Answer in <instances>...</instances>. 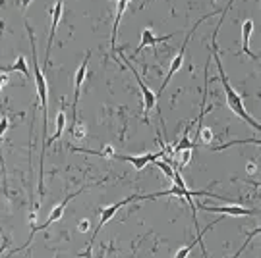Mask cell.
I'll use <instances>...</instances> for the list:
<instances>
[{"label": "cell", "mask_w": 261, "mask_h": 258, "mask_svg": "<svg viewBox=\"0 0 261 258\" xmlns=\"http://www.w3.org/2000/svg\"><path fill=\"white\" fill-rule=\"evenodd\" d=\"M246 170H248V174H255V172H257V166H255V162H250V164L246 166Z\"/></svg>", "instance_id": "23"}, {"label": "cell", "mask_w": 261, "mask_h": 258, "mask_svg": "<svg viewBox=\"0 0 261 258\" xmlns=\"http://www.w3.org/2000/svg\"><path fill=\"white\" fill-rule=\"evenodd\" d=\"M128 4L130 2H126V0H118V8H116V18H114V27H112V37H111V45H112V52L116 50V31H118V25H120V19L124 16V12L128 8Z\"/></svg>", "instance_id": "13"}, {"label": "cell", "mask_w": 261, "mask_h": 258, "mask_svg": "<svg viewBox=\"0 0 261 258\" xmlns=\"http://www.w3.org/2000/svg\"><path fill=\"white\" fill-rule=\"evenodd\" d=\"M197 208H199V210H205V212H219V214H223V216H236V218L255 214V210L246 208V206H240V204H228V206H207V204H197Z\"/></svg>", "instance_id": "6"}, {"label": "cell", "mask_w": 261, "mask_h": 258, "mask_svg": "<svg viewBox=\"0 0 261 258\" xmlns=\"http://www.w3.org/2000/svg\"><path fill=\"white\" fill-rule=\"evenodd\" d=\"M259 231H261V228H259V225H257V228H255V230H253L252 233H250V235H248V239H246V243H244L242 247H240V249H238V252H236V254H234V256H230V258H238V256H240V254H242V250L246 249V245H248V243H250V241L253 239V235H259Z\"/></svg>", "instance_id": "20"}, {"label": "cell", "mask_w": 261, "mask_h": 258, "mask_svg": "<svg viewBox=\"0 0 261 258\" xmlns=\"http://www.w3.org/2000/svg\"><path fill=\"white\" fill-rule=\"evenodd\" d=\"M213 58H215V64H217V70H219V77H221V83H223V89H224V92H226V104L232 108V112L238 116V118H242L246 123H250L253 129H257L259 131L261 129V125H259V121H255L246 112V108H244V102H242V96L238 94V92L234 91L232 89V85H230V81H228V77L224 75V68H223V64H221V58H219V52H217V43H213Z\"/></svg>", "instance_id": "1"}, {"label": "cell", "mask_w": 261, "mask_h": 258, "mask_svg": "<svg viewBox=\"0 0 261 258\" xmlns=\"http://www.w3.org/2000/svg\"><path fill=\"white\" fill-rule=\"evenodd\" d=\"M0 72H19L21 75H25L29 77V68H28V62H25V56H18V60H16V64L10 66V68H0Z\"/></svg>", "instance_id": "14"}, {"label": "cell", "mask_w": 261, "mask_h": 258, "mask_svg": "<svg viewBox=\"0 0 261 258\" xmlns=\"http://www.w3.org/2000/svg\"><path fill=\"white\" fill-rule=\"evenodd\" d=\"M87 230H89V220H82V221H80V225H77V231L85 233Z\"/></svg>", "instance_id": "22"}, {"label": "cell", "mask_w": 261, "mask_h": 258, "mask_svg": "<svg viewBox=\"0 0 261 258\" xmlns=\"http://www.w3.org/2000/svg\"><path fill=\"white\" fill-rule=\"evenodd\" d=\"M165 156V150H161V152H153V154H141V156H122V154H114V158H118V160H126V162H130L132 166L136 168V170H143V168L151 164V162H155L159 158Z\"/></svg>", "instance_id": "9"}, {"label": "cell", "mask_w": 261, "mask_h": 258, "mask_svg": "<svg viewBox=\"0 0 261 258\" xmlns=\"http://www.w3.org/2000/svg\"><path fill=\"white\" fill-rule=\"evenodd\" d=\"M170 37H174V35H165V37H155L153 35V31H151V27H147V29H143L141 31V43H140V46L134 50V58L140 54L143 48H147V46H157L159 43H165V41H168Z\"/></svg>", "instance_id": "11"}, {"label": "cell", "mask_w": 261, "mask_h": 258, "mask_svg": "<svg viewBox=\"0 0 261 258\" xmlns=\"http://www.w3.org/2000/svg\"><path fill=\"white\" fill-rule=\"evenodd\" d=\"M10 127V120L6 116H2L0 118V166L4 170V160H2V137H4V133H6V129Z\"/></svg>", "instance_id": "18"}, {"label": "cell", "mask_w": 261, "mask_h": 258, "mask_svg": "<svg viewBox=\"0 0 261 258\" xmlns=\"http://www.w3.org/2000/svg\"><path fill=\"white\" fill-rule=\"evenodd\" d=\"M6 83H8V75H6V74L0 75V89H2V87H4Z\"/></svg>", "instance_id": "24"}, {"label": "cell", "mask_w": 261, "mask_h": 258, "mask_svg": "<svg viewBox=\"0 0 261 258\" xmlns=\"http://www.w3.org/2000/svg\"><path fill=\"white\" fill-rule=\"evenodd\" d=\"M217 221H221V220H217ZM217 221H213V223H211V225H209L207 230L197 231L196 239L192 241V243H188L186 247H182V249L178 250L176 254H174V258H188V256H190V252H192V250L196 249V245H199V247H201V250H203V256L207 258V250H205V245H203V235H205L207 231H209V230H211V228H213V225H215V223H217Z\"/></svg>", "instance_id": "10"}, {"label": "cell", "mask_w": 261, "mask_h": 258, "mask_svg": "<svg viewBox=\"0 0 261 258\" xmlns=\"http://www.w3.org/2000/svg\"><path fill=\"white\" fill-rule=\"evenodd\" d=\"M197 141H201L203 145H211L213 143V139H215V135H213V131H211V127H201L199 131H197Z\"/></svg>", "instance_id": "16"}, {"label": "cell", "mask_w": 261, "mask_h": 258, "mask_svg": "<svg viewBox=\"0 0 261 258\" xmlns=\"http://www.w3.org/2000/svg\"><path fill=\"white\" fill-rule=\"evenodd\" d=\"M70 133H72V139H74V141H82V139L87 135V127H85L84 123H77V121H75L74 125H72V129H70Z\"/></svg>", "instance_id": "17"}, {"label": "cell", "mask_w": 261, "mask_h": 258, "mask_svg": "<svg viewBox=\"0 0 261 258\" xmlns=\"http://www.w3.org/2000/svg\"><path fill=\"white\" fill-rule=\"evenodd\" d=\"M6 245H8V241H6V237H2V245H0V256H2V252L6 250Z\"/></svg>", "instance_id": "25"}, {"label": "cell", "mask_w": 261, "mask_h": 258, "mask_svg": "<svg viewBox=\"0 0 261 258\" xmlns=\"http://www.w3.org/2000/svg\"><path fill=\"white\" fill-rule=\"evenodd\" d=\"M134 201H143V195H132V197H128V199H124V201H120V203L116 204H111V206H107V208H103V212H101V221H99V225H97V230L93 231V237H91V241H89V247H87V250H91V247H93L95 243V237L99 235V231L103 230V225H107L109 221L114 218V214L120 210L122 206H126V204L134 203Z\"/></svg>", "instance_id": "4"}, {"label": "cell", "mask_w": 261, "mask_h": 258, "mask_svg": "<svg viewBox=\"0 0 261 258\" xmlns=\"http://www.w3.org/2000/svg\"><path fill=\"white\" fill-rule=\"evenodd\" d=\"M89 58H91V52H87V56L84 58V62H82V66L77 68V72L74 75V114H75V108H77V102H80V94H82V85L85 83Z\"/></svg>", "instance_id": "8"}, {"label": "cell", "mask_w": 261, "mask_h": 258, "mask_svg": "<svg viewBox=\"0 0 261 258\" xmlns=\"http://www.w3.org/2000/svg\"><path fill=\"white\" fill-rule=\"evenodd\" d=\"M122 56V60L128 64V68H130V72L134 74V77H136V81H138V85H140V89H141V94H143V104H145V108H143V112H145V121H149V112L155 108V104H157V94L151 91L147 85L143 83V79L140 77V74H138V70L134 68V66L130 64V60L126 58L124 54H120Z\"/></svg>", "instance_id": "5"}, {"label": "cell", "mask_w": 261, "mask_h": 258, "mask_svg": "<svg viewBox=\"0 0 261 258\" xmlns=\"http://www.w3.org/2000/svg\"><path fill=\"white\" fill-rule=\"evenodd\" d=\"M190 125H188L186 129H184V135H182V139H180V141H178L176 145H174V147H172V150H174V152H182V150H188V148H194V145H196V143H192V141H190Z\"/></svg>", "instance_id": "15"}, {"label": "cell", "mask_w": 261, "mask_h": 258, "mask_svg": "<svg viewBox=\"0 0 261 258\" xmlns=\"http://www.w3.org/2000/svg\"><path fill=\"white\" fill-rule=\"evenodd\" d=\"M25 29L29 33V43H31V52H33V72H35V87H37V96L39 102H41V108H43V147L47 143V101H48V85L47 79H45V74L39 66V58H37V46H35V35H33V29L25 23ZM41 147V150H43Z\"/></svg>", "instance_id": "2"}, {"label": "cell", "mask_w": 261, "mask_h": 258, "mask_svg": "<svg viewBox=\"0 0 261 258\" xmlns=\"http://www.w3.org/2000/svg\"><path fill=\"white\" fill-rule=\"evenodd\" d=\"M62 10H64V0H56L55 10H53V23H50V35H48V43H47V56H45V64H48V58H50L53 41H55L58 23H60V19H62Z\"/></svg>", "instance_id": "7"}, {"label": "cell", "mask_w": 261, "mask_h": 258, "mask_svg": "<svg viewBox=\"0 0 261 258\" xmlns=\"http://www.w3.org/2000/svg\"><path fill=\"white\" fill-rule=\"evenodd\" d=\"M192 154H194V148H188V150H182V162H180V170L186 168L192 160Z\"/></svg>", "instance_id": "21"}, {"label": "cell", "mask_w": 261, "mask_h": 258, "mask_svg": "<svg viewBox=\"0 0 261 258\" xmlns=\"http://www.w3.org/2000/svg\"><path fill=\"white\" fill-rule=\"evenodd\" d=\"M126 2H134V0H126Z\"/></svg>", "instance_id": "27"}, {"label": "cell", "mask_w": 261, "mask_h": 258, "mask_svg": "<svg viewBox=\"0 0 261 258\" xmlns=\"http://www.w3.org/2000/svg\"><path fill=\"white\" fill-rule=\"evenodd\" d=\"M207 18H211V16H203V18L199 19V21H196V25L192 27V31L188 33V37L184 39V45H182V48H180V52H178V54L174 56V58H172V62H170V68H168V74H167V77H165V81H163V85H161V91H159V94H161V92H163L165 89H167L168 83H170V79H172V75L176 74L178 70L182 68V64H184V56H186V46H188V43H190V37H192V35L196 33V29L199 27V25H201V23H203V21H205Z\"/></svg>", "instance_id": "3"}, {"label": "cell", "mask_w": 261, "mask_h": 258, "mask_svg": "<svg viewBox=\"0 0 261 258\" xmlns=\"http://www.w3.org/2000/svg\"><path fill=\"white\" fill-rule=\"evenodd\" d=\"M155 164H157V168H161V170L165 172V175H167L168 179H172V177H174V170L170 168V164H168V162H163V160H155Z\"/></svg>", "instance_id": "19"}, {"label": "cell", "mask_w": 261, "mask_h": 258, "mask_svg": "<svg viewBox=\"0 0 261 258\" xmlns=\"http://www.w3.org/2000/svg\"><path fill=\"white\" fill-rule=\"evenodd\" d=\"M252 31H253V21L252 19H246L242 25V41H244V52L250 56L252 60H259V56L253 54L250 50V37H252Z\"/></svg>", "instance_id": "12"}, {"label": "cell", "mask_w": 261, "mask_h": 258, "mask_svg": "<svg viewBox=\"0 0 261 258\" xmlns=\"http://www.w3.org/2000/svg\"><path fill=\"white\" fill-rule=\"evenodd\" d=\"M29 4H31V0H21V6H25V8H28Z\"/></svg>", "instance_id": "26"}]
</instances>
